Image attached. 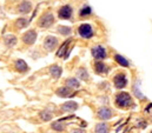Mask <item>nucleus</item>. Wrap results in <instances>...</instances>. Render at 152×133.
I'll use <instances>...</instances> for the list:
<instances>
[{"instance_id": "nucleus-20", "label": "nucleus", "mask_w": 152, "mask_h": 133, "mask_svg": "<svg viewBox=\"0 0 152 133\" xmlns=\"http://www.w3.org/2000/svg\"><path fill=\"white\" fill-rule=\"evenodd\" d=\"M77 77H78V78H80L81 80H87V79L90 78V75H88L87 71H86L84 67H80V68L77 71Z\"/></svg>"}, {"instance_id": "nucleus-7", "label": "nucleus", "mask_w": 152, "mask_h": 133, "mask_svg": "<svg viewBox=\"0 0 152 133\" xmlns=\"http://www.w3.org/2000/svg\"><path fill=\"white\" fill-rule=\"evenodd\" d=\"M57 45H58V38H56V37H53V35H48V37L45 39V41H44V47H45V50H47L48 52L53 51V50L57 47Z\"/></svg>"}, {"instance_id": "nucleus-9", "label": "nucleus", "mask_w": 152, "mask_h": 133, "mask_svg": "<svg viewBox=\"0 0 152 133\" xmlns=\"http://www.w3.org/2000/svg\"><path fill=\"white\" fill-rule=\"evenodd\" d=\"M36 40H37V33H36V31H33V30L26 32V33L23 35V41H24L25 44H27V45L34 44Z\"/></svg>"}, {"instance_id": "nucleus-12", "label": "nucleus", "mask_w": 152, "mask_h": 133, "mask_svg": "<svg viewBox=\"0 0 152 133\" xmlns=\"http://www.w3.org/2000/svg\"><path fill=\"white\" fill-rule=\"evenodd\" d=\"M77 108H78V104L76 101H67L61 105V110L64 112H75Z\"/></svg>"}, {"instance_id": "nucleus-10", "label": "nucleus", "mask_w": 152, "mask_h": 133, "mask_svg": "<svg viewBox=\"0 0 152 133\" xmlns=\"http://www.w3.org/2000/svg\"><path fill=\"white\" fill-rule=\"evenodd\" d=\"M58 15L61 19H70L72 15V8L69 5H65L63 7H60V10L58 11Z\"/></svg>"}, {"instance_id": "nucleus-25", "label": "nucleus", "mask_w": 152, "mask_h": 133, "mask_svg": "<svg viewBox=\"0 0 152 133\" xmlns=\"http://www.w3.org/2000/svg\"><path fill=\"white\" fill-rule=\"evenodd\" d=\"M58 31H59V33L64 34V35H69V34H71V32H72L71 27H67V26H59L58 27Z\"/></svg>"}, {"instance_id": "nucleus-6", "label": "nucleus", "mask_w": 152, "mask_h": 133, "mask_svg": "<svg viewBox=\"0 0 152 133\" xmlns=\"http://www.w3.org/2000/svg\"><path fill=\"white\" fill-rule=\"evenodd\" d=\"M73 39H70V40H67V41H65L61 46H60V48L58 50V52H57V57H65V58H67V56H69V51H67V48H71V46L73 45Z\"/></svg>"}, {"instance_id": "nucleus-3", "label": "nucleus", "mask_w": 152, "mask_h": 133, "mask_svg": "<svg viewBox=\"0 0 152 133\" xmlns=\"http://www.w3.org/2000/svg\"><path fill=\"white\" fill-rule=\"evenodd\" d=\"M91 53H92L93 58L97 59L98 61H102L103 59H105V58L107 57V53H106L105 47H103V46H100V45L94 46V47L91 50Z\"/></svg>"}, {"instance_id": "nucleus-23", "label": "nucleus", "mask_w": 152, "mask_h": 133, "mask_svg": "<svg viewBox=\"0 0 152 133\" xmlns=\"http://www.w3.org/2000/svg\"><path fill=\"white\" fill-rule=\"evenodd\" d=\"M51 127H52L54 131H58V132H61V131L65 130V125H64L61 121H54V123L51 125Z\"/></svg>"}, {"instance_id": "nucleus-18", "label": "nucleus", "mask_w": 152, "mask_h": 133, "mask_svg": "<svg viewBox=\"0 0 152 133\" xmlns=\"http://www.w3.org/2000/svg\"><path fill=\"white\" fill-rule=\"evenodd\" d=\"M14 66H15V68H17V71H19V72H26V71L28 69L27 64H26L24 60H21V59H18V60L15 61Z\"/></svg>"}, {"instance_id": "nucleus-24", "label": "nucleus", "mask_w": 152, "mask_h": 133, "mask_svg": "<svg viewBox=\"0 0 152 133\" xmlns=\"http://www.w3.org/2000/svg\"><path fill=\"white\" fill-rule=\"evenodd\" d=\"M91 13H92L91 7H90V6H84V7L80 10L79 15H80V17H86V15H90Z\"/></svg>"}, {"instance_id": "nucleus-13", "label": "nucleus", "mask_w": 152, "mask_h": 133, "mask_svg": "<svg viewBox=\"0 0 152 133\" xmlns=\"http://www.w3.org/2000/svg\"><path fill=\"white\" fill-rule=\"evenodd\" d=\"M57 96L61 97V98H67L70 96H72V88L67 87V86H64V87H60L57 90Z\"/></svg>"}, {"instance_id": "nucleus-27", "label": "nucleus", "mask_w": 152, "mask_h": 133, "mask_svg": "<svg viewBox=\"0 0 152 133\" xmlns=\"http://www.w3.org/2000/svg\"><path fill=\"white\" fill-rule=\"evenodd\" d=\"M70 133H85L84 130H80V129H75V130H72Z\"/></svg>"}, {"instance_id": "nucleus-1", "label": "nucleus", "mask_w": 152, "mask_h": 133, "mask_svg": "<svg viewBox=\"0 0 152 133\" xmlns=\"http://www.w3.org/2000/svg\"><path fill=\"white\" fill-rule=\"evenodd\" d=\"M114 102H115V106L118 108H121V110L130 108V107L134 106L132 97L127 92H119V93H117L115 97H114Z\"/></svg>"}, {"instance_id": "nucleus-16", "label": "nucleus", "mask_w": 152, "mask_h": 133, "mask_svg": "<svg viewBox=\"0 0 152 133\" xmlns=\"http://www.w3.org/2000/svg\"><path fill=\"white\" fill-rule=\"evenodd\" d=\"M31 8H32V5H31L30 1H23L20 4V6H19V12L26 14V13H30L31 12Z\"/></svg>"}, {"instance_id": "nucleus-17", "label": "nucleus", "mask_w": 152, "mask_h": 133, "mask_svg": "<svg viewBox=\"0 0 152 133\" xmlns=\"http://www.w3.org/2000/svg\"><path fill=\"white\" fill-rule=\"evenodd\" d=\"M114 60L120 65V66L123 67H129L130 66V63H129V60L125 58V57H123V56H120V54H115L114 56Z\"/></svg>"}, {"instance_id": "nucleus-21", "label": "nucleus", "mask_w": 152, "mask_h": 133, "mask_svg": "<svg viewBox=\"0 0 152 133\" xmlns=\"http://www.w3.org/2000/svg\"><path fill=\"white\" fill-rule=\"evenodd\" d=\"M39 115H40V118H41L42 121H50L53 118V114L50 111H41Z\"/></svg>"}, {"instance_id": "nucleus-19", "label": "nucleus", "mask_w": 152, "mask_h": 133, "mask_svg": "<svg viewBox=\"0 0 152 133\" xmlns=\"http://www.w3.org/2000/svg\"><path fill=\"white\" fill-rule=\"evenodd\" d=\"M66 86L67 87H70V88H79L80 87V83L78 81V79L77 78H70V79H67L66 80Z\"/></svg>"}, {"instance_id": "nucleus-14", "label": "nucleus", "mask_w": 152, "mask_h": 133, "mask_svg": "<svg viewBox=\"0 0 152 133\" xmlns=\"http://www.w3.org/2000/svg\"><path fill=\"white\" fill-rule=\"evenodd\" d=\"M94 133H110V126L106 123H99L94 127Z\"/></svg>"}, {"instance_id": "nucleus-5", "label": "nucleus", "mask_w": 152, "mask_h": 133, "mask_svg": "<svg viewBox=\"0 0 152 133\" xmlns=\"http://www.w3.org/2000/svg\"><path fill=\"white\" fill-rule=\"evenodd\" d=\"M78 32L83 38L90 39L93 35V28H92V26L90 24H81L79 26V28H78Z\"/></svg>"}, {"instance_id": "nucleus-2", "label": "nucleus", "mask_w": 152, "mask_h": 133, "mask_svg": "<svg viewBox=\"0 0 152 133\" xmlns=\"http://www.w3.org/2000/svg\"><path fill=\"white\" fill-rule=\"evenodd\" d=\"M113 85L114 87L118 88V90L125 88L127 86V77H126V74L123 73V72L117 73L113 77Z\"/></svg>"}, {"instance_id": "nucleus-8", "label": "nucleus", "mask_w": 152, "mask_h": 133, "mask_svg": "<svg viewBox=\"0 0 152 133\" xmlns=\"http://www.w3.org/2000/svg\"><path fill=\"white\" fill-rule=\"evenodd\" d=\"M53 23H54V18H53V15H52L51 13H46V14H44V15L39 19L38 25L40 26V27H50Z\"/></svg>"}, {"instance_id": "nucleus-26", "label": "nucleus", "mask_w": 152, "mask_h": 133, "mask_svg": "<svg viewBox=\"0 0 152 133\" xmlns=\"http://www.w3.org/2000/svg\"><path fill=\"white\" fill-rule=\"evenodd\" d=\"M26 25H27V20H26V19H19V20H18V23H17V26H18V27H20V28L25 27Z\"/></svg>"}, {"instance_id": "nucleus-11", "label": "nucleus", "mask_w": 152, "mask_h": 133, "mask_svg": "<svg viewBox=\"0 0 152 133\" xmlns=\"http://www.w3.org/2000/svg\"><path fill=\"white\" fill-rule=\"evenodd\" d=\"M94 71L98 73V74H106L109 71H110V68L109 66L105 64V63H103V61H96L94 63Z\"/></svg>"}, {"instance_id": "nucleus-4", "label": "nucleus", "mask_w": 152, "mask_h": 133, "mask_svg": "<svg viewBox=\"0 0 152 133\" xmlns=\"http://www.w3.org/2000/svg\"><path fill=\"white\" fill-rule=\"evenodd\" d=\"M97 117L100 119V120H109L113 117V112L110 107H106V106H103L100 107L98 111H97Z\"/></svg>"}, {"instance_id": "nucleus-15", "label": "nucleus", "mask_w": 152, "mask_h": 133, "mask_svg": "<svg viewBox=\"0 0 152 133\" xmlns=\"http://www.w3.org/2000/svg\"><path fill=\"white\" fill-rule=\"evenodd\" d=\"M61 72H63L61 67L58 66V65H52V66L50 67V73H51V75H52L54 79H58V78H60V75H61Z\"/></svg>"}, {"instance_id": "nucleus-28", "label": "nucleus", "mask_w": 152, "mask_h": 133, "mask_svg": "<svg viewBox=\"0 0 152 133\" xmlns=\"http://www.w3.org/2000/svg\"><path fill=\"white\" fill-rule=\"evenodd\" d=\"M150 133H152V131H151V132H150Z\"/></svg>"}, {"instance_id": "nucleus-22", "label": "nucleus", "mask_w": 152, "mask_h": 133, "mask_svg": "<svg viewBox=\"0 0 152 133\" xmlns=\"http://www.w3.org/2000/svg\"><path fill=\"white\" fill-rule=\"evenodd\" d=\"M5 44H6V46L12 47V46H14L17 44V38L14 35H7L5 38Z\"/></svg>"}]
</instances>
